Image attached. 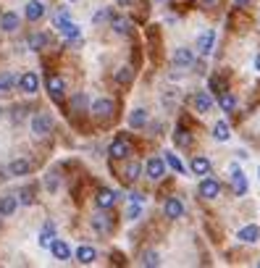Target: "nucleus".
Returning <instances> with one entry per match:
<instances>
[{
  "instance_id": "f257e3e1",
  "label": "nucleus",
  "mask_w": 260,
  "mask_h": 268,
  "mask_svg": "<svg viewBox=\"0 0 260 268\" xmlns=\"http://www.w3.org/2000/svg\"><path fill=\"white\" fill-rule=\"evenodd\" d=\"M165 158H150L147 163H145V176L150 179V182H158V179H163V173H165Z\"/></svg>"
},
{
  "instance_id": "f03ea898",
  "label": "nucleus",
  "mask_w": 260,
  "mask_h": 268,
  "mask_svg": "<svg viewBox=\"0 0 260 268\" xmlns=\"http://www.w3.org/2000/svg\"><path fill=\"white\" fill-rule=\"evenodd\" d=\"M50 129H53V119L47 113H37L32 119V132L37 134V137H45V134H50Z\"/></svg>"
},
{
  "instance_id": "7ed1b4c3",
  "label": "nucleus",
  "mask_w": 260,
  "mask_h": 268,
  "mask_svg": "<svg viewBox=\"0 0 260 268\" xmlns=\"http://www.w3.org/2000/svg\"><path fill=\"white\" fill-rule=\"evenodd\" d=\"M171 61H174L176 68H189V66L195 63V53L189 50V48H176L174 55H171Z\"/></svg>"
},
{
  "instance_id": "20e7f679",
  "label": "nucleus",
  "mask_w": 260,
  "mask_h": 268,
  "mask_svg": "<svg viewBox=\"0 0 260 268\" xmlns=\"http://www.w3.org/2000/svg\"><path fill=\"white\" fill-rule=\"evenodd\" d=\"M200 195H203L205 200H216V197L221 195V184H218V179L205 176L203 182H200Z\"/></svg>"
},
{
  "instance_id": "39448f33",
  "label": "nucleus",
  "mask_w": 260,
  "mask_h": 268,
  "mask_svg": "<svg viewBox=\"0 0 260 268\" xmlns=\"http://www.w3.org/2000/svg\"><path fill=\"white\" fill-rule=\"evenodd\" d=\"M19 87H21V92H27V95H34V92L40 90V76L34 74V71L21 74L19 76Z\"/></svg>"
},
{
  "instance_id": "423d86ee",
  "label": "nucleus",
  "mask_w": 260,
  "mask_h": 268,
  "mask_svg": "<svg viewBox=\"0 0 260 268\" xmlns=\"http://www.w3.org/2000/svg\"><path fill=\"white\" fill-rule=\"evenodd\" d=\"M113 111H116V106L108 98H100L92 103V116H98V119H108V116H113Z\"/></svg>"
},
{
  "instance_id": "0eeeda50",
  "label": "nucleus",
  "mask_w": 260,
  "mask_h": 268,
  "mask_svg": "<svg viewBox=\"0 0 260 268\" xmlns=\"http://www.w3.org/2000/svg\"><path fill=\"white\" fill-rule=\"evenodd\" d=\"M163 213H165V218H182L184 216V203L179 200V197H168L165 205H163Z\"/></svg>"
},
{
  "instance_id": "6e6552de",
  "label": "nucleus",
  "mask_w": 260,
  "mask_h": 268,
  "mask_svg": "<svg viewBox=\"0 0 260 268\" xmlns=\"http://www.w3.org/2000/svg\"><path fill=\"white\" fill-rule=\"evenodd\" d=\"M116 200H118V192H113V190H100L98 197H95V203H98L100 211H108V208H113Z\"/></svg>"
},
{
  "instance_id": "1a4fd4ad",
  "label": "nucleus",
  "mask_w": 260,
  "mask_h": 268,
  "mask_svg": "<svg viewBox=\"0 0 260 268\" xmlns=\"http://www.w3.org/2000/svg\"><path fill=\"white\" fill-rule=\"evenodd\" d=\"M108 153H111V158H126L129 153H132V145H129V139L118 137V139H113V145L108 147Z\"/></svg>"
},
{
  "instance_id": "9d476101",
  "label": "nucleus",
  "mask_w": 260,
  "mask_h": 268,
  "mask_svg": "<svg viewBox=\"0 0 260 268\" xmlns=\"http://www.w3.org/2000/svg\"><path fill=\"white\" fill-rule=\"evenodd\" d=\"M24 16H27V21H40L45 16V3H40V0H29Z\"/></svg>"
},
{
  "instance_id": "9b49d317",
  "label": "nucleus",
  "mask_w": 260,
  "mask_h": 268,
  "mask_svg": "<svg viewBox=\"0 0 260 268\" xmlns=\"http://www.w3.org/2000/svg\"><path fill=\"white\" fill-rule=\"evenodd\" d=\"M92 226H95V231H100V234H108L113 229V218L108 213H98V216H92Z\"/></svg>"
},
{
  "instance_id": "f8f14e48",
  "label": "nucleus",
  "mask_w": 260,
  "mask_h": 268,
  "mask_svg": "<svg viewBox=\"0 0 260 268\" xmlns=\"http://www.w3.org/2000/svg\"><path fill=\"white\" fill-rule=\"evenodd\" d=\"M213 42H216V32L205 29L203 34H200V40H197V50L203 53V55H208V53L213 50Z\"/></svg>"
},
{
  "instance_id": "ddd939ff",
  "label": "nucleus",
  "mask_w": 260,
  "mask_h": 268,
  "mask_svg": "<svg viewBox=\"0 0 260 268\" xmlns=\"http://www.w3.org/2000/svg\"><path fill=\"white\" fill-rule=\"evenodd\" d=\"M47 92H50V95L55 98V100H61L63 98V92H66V84H63V79L61 76H47Z\"/></svg>"
},
{
  "instance_id": "4468645a",
  "label": "nucleus",
  "mask_w": 260,
  "mask_h": 268,
  "mask_svg": "<svg viewBox=\"0 0 260 268\" xmlns=\"http://www.w3.org/2000/svg\"><path fill=\"white\" fill-rule=\"evenodd\" d=\"M19 208V197L14 195H6V197H0V216L8 218V216H14V211Z\"/></svg>"
},
{
  "instance_id": "2eb2a0df",
  "label": "nucleus",
  "mask_w": 260,
  "mask_h": 268,
  "mask_svg": "<svg viewBox=\"0 0 260 268\" xmlns=\"http://www.w3.org/2000/svg\"><path fill=\"white\" fill-rule=\"evenodd\" d=\"M50 252H53L55 260H68V258H71V247H68L63 239H55V242L50 244Z\"/></svg>"
},
{
  "instance_id": "dca6fc26",
  "label": "nucleus",
  "mask_w": 260,
  "mask_h": 268,
  "mask_svg": "<svg viewBox=\"0 0 260 268\" xmlns=\"http://www.w3.org/2000/svg\"><path fill=\"white\" fill-rule=\"evenodd\" d=\"M231 190H234V195L247 192V179H244V173L236 171V168H231Z\"/></svg>"
},
{
  "instance_id": "f3484780",
  "label": "nucleus",
  "mask_w": 260,
  "mask_h": 268,
  "mask_svg": "<svg viewBox=\"0 0 260 268\" xmlns=\"http://www.w3.org/2000/svg\"><path fill=\"white\" fill-rule=\"evenodd\" d=\"M0 29L3 32H16L19 29V14H11L8 11V14L0 16Z\"/></svg>"
},
{
  "instance_id": "a211bd4d",
  "label": "nucleus",
  "mask_w": 260,
  "mask_h": 268,
  "mask_svg": "<svg viewBox=\"0 0 260 268\" xmlns=\"http://www.w3.org/2000/svg\"><path fill=\"white\" fill-rule=\"evenodd\" d=\"M192 103H195L197 113H208V111L213 108V100H210V95H208V92H197Z\"/></svg>"
},
{
  "instance_id": "6ab92c4d",
  "label": "nucleus",
  "mask_w": 260,
  "mask_h": 268,
  "mask_svg": "<svg viewBox=\"0 0 260 268\" xmlns=\"http://www.w3.org/2000/svg\"><path fill=\"white\" fill-rule=\"evenodd\" d=\"M192 171L197 173V176H208V171H210V160L205 155H195L192 158Z\"/></svg>"
},
{
  "instance_id": "aec40b11",
  "label": "nucleus",
  "mask_w": 260,
  "mask_h": 268,
  "mask_svg": "<svg viewBox=\"0 0 260 268\" xmlns=\"http://www.w3.org/2000/svg\"><path fill=\"white\" fill-rule=\"evenodd\" d=\"M29 168H32V163H29V160H24V158H16V160L8 166L11 176H24V173H29Z\"/></svg>"
},
{
  "instance_id": "412c9836",
  "label": "nucleus",
  "mask_w": 260,
  "mask_h": 268,
  "mask_svg": "<svg viewBox=\"0 0 260 268\" xmlns=\"http://www.w3.org/2000/svg\"><path fill=\"white\" fill-rule=\"evenodd\" d=\"M53 242H55V226L53 224H45L42 234H40V247H50Z\"/></svg>"
},
{
  "instance_id": "4be33fe9",
  "label": "nucleus",
  "mask_w": 260,
  "mask_h": 268,
  "mask_svg": "<svg viewBox=\"0 0 260 268\" xmlns=\"http://www.w3.org/2000/svg\"><path fill=\"white\" fill-rule=\"evenodd\" d=\"M76 260L84 263V265H90V263L95 260V247H90V244H81V247L76 250Z\"/></svg>"
},
{
  "instance_id": "5701e85b",
  "label": "nucleus",
  "mask_w": 260,
  "mask_h": 268,
  "mask_svg": "<svg viewBox=\"0 0 260 268\" xmlns=\"http://www.w3.org/2000/svg\"><path fill=\"white\" fill-rule=\"evenodd\" d=\"M174 142H176V147H189V145H192V134H189L184 126H179L176 134H174Z\"/></svg>"
},
{
  "instance_id": "b1692460",
  "label": "nucleus",
  "mask_w": 260,
  "mask_h": 268,
  "mask_svg": "<svg viewBox=\"0 0 260 268\" xmlns=\"http://www.w3.org/2000/svg\"><path fill=\"white\" fill-rule=\"evenodd\" d=\"M257 237H260V229H257L255 224L239 229V239H242V242H257Z\"/></svg>"
},
{
  "instance_id": "393cba45",
  "label": "nucleus",
  "mask_w": 260,
  "mask_h": 268,
  "mask_svg": "<svg viewBox=\"0 0 260 268\" xmlns=\"http://www.w3.org/2000/svg\"><path fill=\"white\" fill-rule=\"evenodd\" d=\"M213 137H216L218 142H226V139L231 137V134H229V124H226V121H218L216 126H213Z\"/></svg>"
},
{
  "instance_id": "a878e982",
  "label": "nucleus",
  "mask_w": 260,
  "mask_h": 268,
  "mask_svg": "<svg viewBox=\"0 0 260 268\" xmlns=\"http://www.w3.org/2000/svg\"><path fill=\"white\" fill-rule=\"evenodd\" d=\"M145 121H147V113L142 111V108H137L132 116H129V126H132V129H139V126H145Z\"/></svg>"
},
{
  "instance_id": "bb28decb",
  "label": "nucleus",
  "mask_w": 260,
  "mask_h": 268,
  "mask_svg": "<svg viewBox=\"0 0 260 268\" xmlns=\"http://www.w3.org/2000/svg\"><path fill=\"white\" fill-rule=\"evenodd\" d=\"M45 45H47V37H45V34H32V37L27 40V48H29V50H42Z\"/></svg>"
},
{
  "instance_id": "cd10ccee",
  "label": "nucleus",
  "mask_w": 260,
  "mask_h": 268,
  "mask_svg": "<svg viewBox=\"0 0 260 268\" xmlns=\"http://www.w3.org/2000/svg\"><path fill=\"white\" fill-rule=\"evenodd\" d=\"M218 106H221L223 111H226V113H231V111L236 108V100H234V95H231V92H223V95L218 98Z\"/></svg>"
},
{
  "instance_id": "c85d7f7f",
  "label": "nucleus",
  "mask_w": 260,
  "mask_h": 268,
  "mask_svg": "<svg viewBox=\"0 0 260 268\" xmlns=\"http://www.w3.org/2000/svg\"><path fill=\"white\" fill-rule=\"evenodd\" d=\"M165 163L176 171V173H184V163H182V158L179 155H174V153H165Z\"/></svg>"
},
{
  "instance_id": "c756f323",
  "label": "nucleus",
  "mask_w": 260,
  "mask_h": 268,
  "mask_svg": "<svg viewBox=\"0 0 260 268\" xmlns=\"http://www.w3.org/2000/svg\"><path fill=\"white\" fill-rule=\"evenodd\" d=\"M134 79V71L129 66H124V68H118V74H116V81L118 84H129V81Z\"/></svg>"
},
{
  "instance_id": "7c9ffc66",
  "label": "nucleus",
  "mask_w": 260,
  "mask_h": 268,
  "mask_svg": "<svg viewBox=\"0 0 260 268\" xmlns=\"http://www.w3.org/2000/svg\"><path fill=\"white\" fill-rule=\"evenodd\" d=\"M142 265H147V268H152V265H158L160 260H158V252H152V250H147L145 255H142V260H139Z\"/></svg>"
},
{
  "instance_id": "2f4dec72",
  "label": "nucleus",
  "mask_w": 260,
  "mask_h": 268,
  "mask_svg": "<svg viewBox=\"0 0 260 268\" xmlns=\"http://www.w3.org/2000/svg\"><path fill=\"white\" fill-rule=\"evenodd\" d=\"M16 84V79H14V74H3L0 76V92H8L11 87Z\"/></svg>"
},
{
  "instance_id": "473e14b6",
  "label": "nucleus",
  "mask_w": 260,
  "mask_h": 268,
  "mask_svg": "<svg viewBox=\"0 0 260 268\" xmlns=\"http://www.w3.org/2000/svg\"><path fill=\"white\" fill-rule=\"evenodd\" d=\"M139 171H142V166H139L137 160H134V163H129V166H126V179H132V182H134V179L139 176Z\"/></svg>"
},
{
  "instance_id": "72a5a7b5",
  "label": "nucleus",
  "mask_w": 260,
  "mask_h": 268,
  "mask_svg": "<svg viewBox=\"0 0 260 268\" xmlns=\"http://www.w3.org/2000/svg\"><path fill=\"white\" fill-rule=\"evenodd\" d=\"M113 29H116L118 34H126V32H129V21H126V19H116V16H113Z\"/></svg>"
},
{
  "instance_id": "f704fd0d",
  "label": "nucleus",
  "mask_w": 260,
  "mask_h": 268,
  "mask_svg": "<svg viewBox=\"0 0 260 268\" xmlns=\"http://www.w3.org/2000/svg\"><path fill=\"white\" fill-rule=\"evenodd\" d=\"M105 19L113 21V11H111V8H108V11H100V14H95V24H100V21H105Z\"/></svg>"
},
{
  "instance_id": "c9c22d12",
  "label": "nucleus",
  "mask_w": 260,
  "mask_h": 268,
  "mask_svg": "<svg viewBox=\"0 0 260 268\" xmlns=\"http://www.w3.org/2000/svg\"><path fill=\"white\" fill-rule=\"evenodd\" d=\"M139 213H142L139 203H134V200H132V205H129V218H139Z\"/></svg>"
},
{
  "instance_id": "e433bc0d",
  "label": "nucleus",
  "mask_w": 260,
  "mask_h": 268,
  "mask_svg": "<svg viewBox=\"0 0 260 268\" xmlns=\"http://www.w3.org/2000/svg\"><path fill=\"white\" fill-rule=\"evenodd\" d=\"M19 200L24 203V205H29L34 197H32V190H21V195H19Z\"/></svg>"
},
{
  "instance_id": "4c0bfd02",
  "label": "nucleus",
  "mask_w": 260,
  "mask_h": 268,
  "mask_svg": "<svg viewBox=\"0 0 260 268\" xmlns=\"http://www.w3.org/2000/svg\"><path fill=\"white\" fill-rule=\"evenodd\" d=\"M234 3H236V6H239V8H244L247 3H250V0H234Z\"/></svg>"
},
{
  "instance_id": "58836bf2",
  "label": "nucleus",
  "mask_w": 260,
  "mask_h": 268,
  "mask_svg": "<svg viewBox=\"0 0 260 268\" xmlns=\"http://www.w3.org/2000/svg\"><path fill=\"white\" fill-rule=\"evenodd\" d=\"M134 0H118V6H132Z\"/></svg>"
},
{
  "instance_id": "ea45409f",
  "label": "nucleus",
  "mask_w": 260,
  "mask_h": 268,
  "mask_svg": "<svg viewBox=\"0 0 260 268\" xmlns=\"http://www.w3.org/2000/svg\"><path fill=\"white\" fill-rule=\"evenodd\" d=\"M255 68H257V74H260V55L255 58Z\"/></svg>"
},
{
  "instance_id": "a19ab883",
  "label": "nucleus",
  "mask_w": 260,
  "mask_h": 268,
  "mask_svg": "<svg viewBox=\"0 0 260 268\" xmlns=\"http://www.w3.org/2000/svg\"><path fill=\"white\" fill-rule=\"evenodd\" d=\"M203 3H216V0H203Z\"/></svg>"
},
{
  "instance_id": "79ce46f5",
  "label": "nucleus",
  "mask_w": 260,
  "mask_h": 268,
  "mask_svg": "<svg viewBox=\"0 0 260 268\" xmlns=\"http://www.w3.org/2000/svg\"><path fill=\"white\" fill-rule=\"evenodd\" d=\"M257 176H260V166H257Z\"/></svg>"
},
{
  "instance_id": "37998d69",
  "label": "nucleus",
  "mask_w": 260,
  "mask_h": 268,
  "mask_svg": "<svg viewBox=\"0 0 260 268\" xmlns=\"http://www.w3.org/2000/svg\"><path fill=\"white\" fill-rule=\"evenodd\" d=\"M155 3H160V0H155Z\"/></svg>"
},
{
  "instance_id": "c03bdc74",
  "label": "nucleus",
  "mask_w": 260,
  "mask_h": 268,
  "mask_svg": "<svg viewBox=\"0 0 260 268\" xmlns=\"http://www.w3.org/2000/svg\"><path fill=\"white\" fill-rule=\"evenodd\" d=\"M257 265H260V263H257Z\"/></svg>"
}]
</instances>
